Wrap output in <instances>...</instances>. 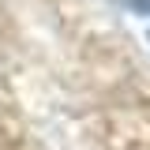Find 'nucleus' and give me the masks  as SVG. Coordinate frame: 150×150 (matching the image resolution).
Instances as JSON below:
<instances>
[{"label": "nucleus", "instance_id": "nucleus-1", "mask_svg": "<svg viewBox=\"0 0 150 150\" xmlns=\"http://www.w3.org/2000/svg\"><path fill=\"white\" fill-rule=\"evenodd\" d=\"M131 8H135V11H150V0H128Z\"/></svg>", "mask_w": 150, "mask_h": 150}]
</instances>
